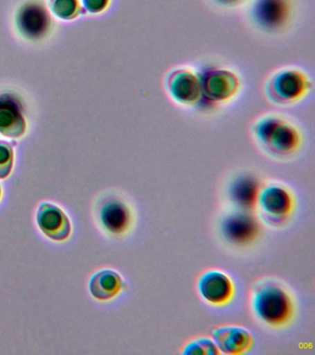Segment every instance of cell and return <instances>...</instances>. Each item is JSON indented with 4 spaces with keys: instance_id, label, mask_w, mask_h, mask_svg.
Masks as SVG:
<instances>
[{
    "instance_id": "obj_11",
    "label": "cell",
    "mask_w": 315,
    "mask_h": 355,
    "mask_svg": "<svg viewBox=\"0 0 315 355\" xmlns=\"http://www.w3.org/2000/svg\"><path fill=\"white\" fill-rule=\"evenodd\" d=\"M17 24L21 33L26 37L38 38L48 31L51 18L42 5L30 2L19 11Z\"/></svg>"
},
{
    "instance_id": "obj_18",
    "label": "cell",
    "mask_w": 315,
    "mask_h": 355,
    "mask_svg": "<svg viewBox=\"0 0 315 355\" xmlns=\"http://www.w3.org/2000/svg\"><path fill=\"white\" fill-rule=\"evenodd\" d=\"M219 352L214 340L207 338H198V340L192 341L185 347L183 351V354L188 355H217L219 354Z\"/></svg>"
},
{
    "instance_id": "obj_7",
    "label": "cell",
    "mask_w": 315,
    "mask_h": 355,
    "mask_svg": "<svg viewBox=\"0 0 315 355\" xmlns=\"http://www.w3.org/2000/svg\"><path fill=\"white\" fill-rule=\"evenodd\" d=\"M198 291L201 298L215 305L225 304L232 298L233 283L228 275L217 270H210L201 275L198 282Z\"/></svg>"
},
{
    "instance_id": "obj_12",
    "label": "cell",
    "mask_w": 315,
    "mask_h": 355,
    "mask_svg": "<svg viewBox=\"0 0 315 355\" xmlns=\"http://www.w3.org/2000/svg\"><path fill=\"white\" fill-rule=\"evenodd\" d=\"M26 119L19 103L9 94L0 96V135L17 138L26 132Z\"/></svg>"
},
{
    "instance_id": "obj_22",
    "label": "cell",
    "mask_w": 315,
    "mask_h": 355,
    "mask_svg": "<svg viewBox=\"0 0 315 355\" xmlns=\"http://www.w3.org/2000/svg\"><path fill=\"white\" fill-rule=\"evenodd\" d=\"M0 196H1V189H0Z\"/></svg>"
},
{
    "instance_id": "obj_4",
    "label": "cell",
    "mask_w": 315,
    "mask_h": 355,
    "mask_svg": "<svg viewBox=\"0 0 315 355\" xmlns=\"http://www.w3.org/2000/svg\"><path fill=\"white\" fill-rule=\"evenodd\" d=\"M311 87V80L304 72L297 69H286L271 77L265 92L268 98L276 104L289 105L305 96Z\"/></svg>"
},
{
    "instance_id": "obj_17",
    "label": "cell",
    "mask_w": 315,
    "mask_h": 355,
    "mask_svg": "<svg viewBox=\"0 0 315 355\" xmlns=\"http://www.w3.org/2000/svg\"><path fill=\"white\" fill-rule=\"evenodd\" d=\"M52 12L62 19H73L84 13L78 0H49Z\"/></svg>"
},
{
    "instance_id": "obj_20",
    "label": "cell",
    "mask_w": 315,
    "mask_h": 355,
    "mask_svg": "<svg viewBox=\"0 0 315 355\" xmlns=\"http://www.w3.org/2000/svg\"><path fill=\"white\" fill-rule=\"evenodd\" d=\"M110 0H82L85 10L91 13H100L109 5Z\"/></svg>"
},
{
    "instance_id": "obj_3",
    "label": "cell",
    "mask_w": 315,
    "mask_h": 355,
    "mask_svg": "<svg viewBox=\"0 0 315 355\" xmlns=\"http://www.w3.org/2000/svg\"><path fill=\"white\" fill-rule=\"evenodd\" d=\"M199 75L201 98L198 104L204 108H214L236 96L240 80L235 72L223 68H207Z\"/></svg>"
},
{
    "instance_id": "obj_6",
    "label": "cell",
    "mask_w": 315,
    "mask_h": 355,
    "mask_svg": "<svg viewBox=\"0 0 315 355\" xmlns=\"http://www.w3.org/2000/svg\"><path fill=\"white\" fill-rule=\"evenodd\" d=\"M165 87L171 98L179 105H196L201 98L200 78L190 69L171 71L165 78Z\"/></svg>"
},
{
    "instance_id": "obj_16",
    "label": "cell",
    "mask_w": 315,
    "mask_h": 355,
    "mask_svg": "<svg viewBox=\"0 0 315 355\" xmlns=\"http://www.w3.org/2000/svg\"><path fill=\"white\" fill-rule=\"evenodd\" d=\"M123 286V279L120 274L110 269H105L93 275L89 288L96 299L107 301L117 296Z\"/></svg>"
},
{
    "instance_id": "obj_5",
    "label": "cell",
    "mask_w": 315,
    "mask_h": 355,
    "mask_svg": "<svg viewBox=\"0 0 315 355\" xmlns=\"http://www.w3.org/2000/svg\"><path fill=\"white\" fill-rule=\"evenodd\" d=\"M251 16L260 29L268 33L278 32L289 22V0H254Z\"/></svg>"
},
{
    "instance_id": "obj_2",
    "label": "cell",
    "mask_w": 315,
    "mask_h": 355,
    "mask_svg": "<svg viewBox=\"0 0 315 355\" xmlns=\"http://www.w3.org/2000/svg\"><path fill=\"white\" fill-rule=\"evenodd\" d=\"M253 130L257 139L276 155H291L300 144L297 128L279 116H264L256 122Z\"/></svg>"
},
{
    "instance_id": "obj_1",
    "label": "cell",
    "mask_w": 315,
    "mask_h": 355,
    "mask_svg": "<svg viewBox=\"0 0 315 355\" xmlns=\"http://www.w3.org/2000/svg\"><path fill=\"white\" fill-rule=\"evenodd\" d=\"M251 305L257 318L269 326L286 324L293 313L291 297L280 285L273 282H264L256 286Z\"/></svg>"
},
{
    "instance_id": "obj_9",
    "label": "cell",
    "mask_w": 315,
    "mask_h": 355,
    "mask_svg": "<svg viewBox=\"0 0 315 355\" xmlns=\"http://www.w3.org/2000/svg\"><path fill=\"white\" fill-rule=\"evenodd\" d=\"M213 340L219 352L225 354H242L253 346V337L242 327H218L212 333Z\"/></svg>"
},
{
    "instance_id": "obj_19",
    "label": "cell",
    "mask_w": 315,
    "mask_h": 355,
    "mask_svg": "<svg viewBox=\"0 0 315 355\" xmlns=\"http://www.w3.org/2000/svg\"><path fill=\"white\" fill-rule=\"evenodd\" d=\"M13 159V149L10 144L0 141V179H5L12 171Z\"/></svg>"
},
{
    "instance_id": "obj_8",
    "label": "cell",
    "mask_w": 315,
    "mask_h": 355,
    "mask_svg": "<svg viewBox=\"0 0 315 355\" xmlns=\"http://www.w3.org/2000/svg\"><path fill=\"white\" fill-rule=\"evenodd\" d=\"M223 235L235 244L251 243L259 232V224L250 214L237 212L226 216L221 224Z\"/></svg>"
},
{
    "instance_id": "obj_10",
    "label": "cell",
    "mask_w": 315,
    "mask_h": 355,
    "mask_svg": "<svg viewBox=\"0 0 315 355\" xmlns=\"http://www.w3.org/2000/svg\"><path fill=\"white\" fill-rule=\"evenodd\" d=\"M37 224L44 234L54 241H64L71 234L70 220L56 205L42 204L37 211Z\"/></svg>"
},
{
    "instance_id": "obj_21",
    "label": "cell",
    "mask_w": 315,
    "mask_h": 355,
    "mask_svg": "<svg viewBox=\"0 0 315 355\" xmlns=\"http://www.w3.org/2000/svg\"><path fill=\"white\" fill-rule=\"evenodd\" d=\"M217 5L223 6V7H235L243 2V0H213Z\"/></svg>"
},
{
    "instance_id": "obj_13",
    "label": "cell",
    "mask_w": 315,
    "mask_h": 355,
    "mask_svg": "<svg viewBox=\"0 0 315 355\" xmlns=\"http://www.w3.org/2000/svg\"><path fill=\"white\" fill-rule=\"evenodd\" d=\"M260 207L273 218H286L291 212L293 199L289 191L280 185H270L259 193Z\"/></svg>"
},
{
    "instance_id": "obj_14",
    "label": "cell",
    "mask_w": 315,
    "mask_h": 355,
    "mask_svg": "<svg viewBox=\"0 0 315 355\" xmlns=\"http://www.w3.org/2000/svg\"><path fill=\"white\" fill-rule=\"evenodd\" d=\"M100 220L107 232L112 234H123L131 225V211L120 200H110L102 207Z\"/></svg>"
},
{
    "instance_id": "obj_15",
    "label": "cell",
    "mask_w": 315,
    "mask_h": 355,
    "mask_svg": "<svg viewBox=\"0 0 315 355\" xmlns=\"http://www.w3.org/2000/svg\"><path fill=\"white\" fill-rule=\"evenodd\" d=\"M259 180L250 174L236 178L229 187V196L235 204L242 209H250L256 204L259 196Z\"/></svg>"
}]
</instances>
